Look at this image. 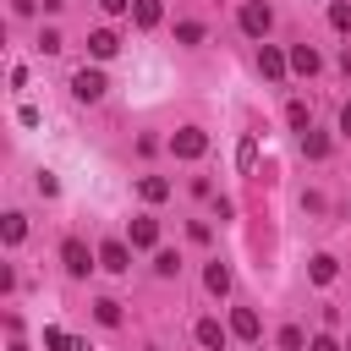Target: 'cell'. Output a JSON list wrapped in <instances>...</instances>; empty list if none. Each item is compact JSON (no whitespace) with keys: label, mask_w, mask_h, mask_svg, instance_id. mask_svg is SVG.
I'll list each match as a JSON object with an SVG mask.
<instances>
[{"label":"cell","mask_w":351,"mask_h":351,"mask_svg":"<svg viewBox=\"0 0 351 351\" xmlns=\"http://www.w3.org/2000/svg\"><path fill=\"white\" fill-rule=\"evenodd\" d=\"M236 22H241V33H247V38H263V33H269V27H274V11H269V5H263V0H247V5H241V16H236Z\"/></svg>","instance_id":"1"},{"label":"cell","mask_w":351,"mask_h":351,"mask_svg":"<svg viewBox=\"0 0 351 351\" xmlns=\"http://www.w3.org/2000/svg\"><path fill=\"white\" fill-rule=\"evenodd\" d=\"M252 165H258V137L247 132V137H241V148H236V170H241V176H252Z\"/></svg>","instance_id":"16"},{"label":"cell","mask_w":351,"mask_h":351,"mask_svg":"<svg viewBox=\"0 0 351 351\" xmlns=\"http://www.w3.org/2000/svg\"><path fill=\"white\" fill-rule=\"evenodd\" d=\"M170 154H176V159H203V154H208V132H197V126H181V132L170 137Z\"/></svg>","instance_id":"3"},{"label":"cell","mask_w":351,"mask_h":351,"mask_svg":"<svg viewBox=\"0 0 351 351\" xmlns=\"http://www.w3.org/2000/svg\"><path fill=\"white\" fill-rule=\"evenodd\" d=\"M307 351H340V340H335V335H313V340H307Z\"/></svg>","instance_id":"28"},{"label":"cell","mask_w":351,"mask_h":351,"mask_svg":"<svg viewBox=\"0 0 351 351\" xmlns=\"http://www.w3.org/2000/svg\"><path fill=\"white\" fill-rule=\"evenodd\" d=\"M302 154H307V159H324V154H329V137H324V132H302Z\"/></svg>","instance_id":"19"},{"label":"cell","mask_w":351,"mask_h":351,"mask_svg":"<svg viewBox=\"0 0 351 351\" xmlns=\"http://www.w3.org/2000/svg\"><path fill=\"white\" fill-rule=\"evenodd\" d=\"M285 121H291L296 132H313V115H307V104H302V99H291V104H285Z\"/></svg>","instance_id":"18"},{"label":"cell","mask_w":351,"mask_h":351,"mask_svg":"<svg viewBox=\"0 0 351 351\" xmlns=\"http://www.w3.org/2000/svg\"><path fill=\"white\" fill-rule=\"evenodd\" d=\"M60 44H66V38H60V33H55V27H44V38H38V49H44V55H55V49H60Z\"/></svg>","instance_id":"26"},{"label":"cell","mask_w":351,"mask_h":351,"mask_svg":"<svg viewBox=\"0 0 351 351\" xmlns=\"http://www.w3.org/2000/svg\"><path fill=\"white\" fill-rule=\"evenodd\" d=\"M176 269H181V258H176V252H154V274H159V280H170Z\"/></svg>","instance_id":"25"},{"label":"cell","mask_w":351,"mask_h":351,"mask_svg":"<svg viewBox=\"0 0 351 351\" xmlns=\"http://www.w3.org/2000/svg\"><path fill=\"white\" fill-rule=\"evenodd\" d=\"M60 263H66V274H71V280H82V274L93 269V252L71 236V241H60Z\"/></svg>","instance_id":"4"},{"label":"cell","mask_w":351,"mask_h":351,"mask_svg":"<svg viewBox=\"0 0 351 351\" xmlns=\"http://www.w3.org/2000/svg\"><path fill=\"white\" fill-rule=\"evenodd\" d=\"M225 340H230V335L219 329V318H197V346H203V351H225Z\"/></svg>","instance_id":"8"},{"label":"cell","mask_w":351,"mask_h":351,"mask_svg":"<svg viewBox=\"0 0 351 351\" xmlns=\"http://www.w3.org/2000/svg\"><path fill=\"white\" fill-rule=\"evenodd\" d=\"M318 66H324V60H318V49H313V44H296V49H291V71H302V77H313Z\"/></svg>","instance_id":"11"},{"label":"cell","mask_w":351,"mask_h":351,"mask_svg":"<svg viewBox=\"0 0 351 351\" xmlns=\"http://www.w3.org/2000/svg\"><path fill=\"white\" fill-rule=\"evenodd\" d=\"M258 329H263V324H258V313H252V307H236V313H230V335L258 340Z\"/></svg>","instance_id":"10"},{"label":"cell","mask_w":351,"mask_h":351,"mask_svg":"<svg viewBox=\"0 0 351 351\" xmlns=\"http://www.w3.org/2000/svg\"><path fill=\"white\" fill-rule=\"evenodd\" d=\"M55 192H60V181H55L49 170H38V197H55Z\"/></svg>","instance_id":"27"},{"label":"cell","mask_w":351,"mask_h":351,"mask_svg":"<svg viewBox=\"0 0 351 351\" xmlns=\"http://www.w3.org/2000/svg\"><path fill=\"white\" fill-rule=\"evenodd\" d=\"M285 66H291V55H280L274 44H263V49H258V71H263L269 82H280V77H285Z\"/></svg>","instance_id":"6"},{"label":"cell","mask_w":351,"mask_h":351,"mask_svg":"<svg viewBox=\"0 0 351 351\" xmlns=\"http://www.w3.org/2000/svg\"><path fill=\"white\" fill-rule=\"evenodd\" d=\"M159 16H165L159 0H132V22H137V27H159Z\"/></svg>","instance_id":"13"},{"label":"cell","mask_w":351,"mask_h":351,"mask_svg":"<svg viewBox=\"0 0 351 351\" xmlns=\"http://www.w3.org/2000/svg\"><path fill=\"white\" fill-rule=\"evenodd\" d=\"M307 274H313V285H329V280L340 274V263H335L329 252H318V258H307Z\"/></svg>","instance_id":"12"},{"label":"cell","mask_w":351,"mask_h":351,"mask_svg":"<svg viewBox=\"0 0 351 351\" xmlns=\"http://www.w3.org/2000/svg\"><path fill=\"white\" fill-rule=\"evenodd\" d=\"M104 88H110V82H104V71H99V66H82V71L71 77V93H77L82 104H99V99H104Z\"/></svg>","instance_id":"2"},{"label":"cell","mask_w":351,"mask_h":351,"mask_svg":"<svg viewBox=\"0 0 351 351\" xmlns=\"http://www.w3.org/2000/svg\"><path fill=\"white\" fill-rule=\"evenodd\" d=\"M93 318H99L104 329H115V324H121V302H110V296H104V302H93Z\"/></svg>","instance_id":"20"},{"label":"cell","mask_w":351,"mask_h":351,"mask_svg":"<svg viewBox=\"0 0 351 351\" xmlns=\"http://www.w3.org/2000/svg\"><path fill=\"white\" fill-rule=\"evenodd\" d=\"M203 285H208L214 296H225V291H230V269H225V263H208V269H203Z\"/></svg>","instance_id":"17"},{"label":"cell","mask_w":351,"mask_h":351,"mask_svg":"<svg viewBox=\"0 0 351 351\" xmlns=\"http://www.w3.org/2000/svg\"><path fill=\"white\" fill-rule=\"evenodd\" d=\"M22 236H27V219L22 214H5V247H16Z\"/></svg>","instance_id":"24"},{"label":"cell","mask_w":351,"mask_h":351,"mask_svg":"<svg viewBox=\"0 0 351 351\" xmlns=\"http://www.w3.org/2000/svg\"><path fill=\"white\" fill-rule=\"evenodd\" d=\"M137 192H143V203H165V197H170V181H165V176H143Z\"/></svg>","instance_id":"15"},{"label":"cell","mask_w":351,"mask_h":351,"mask_svg":"<svg viewBox=\"0 0 351 351\" xmlns=\"http://www.w3.org/2000/svg\"><path fill=\"white\" fill-rule=\"evenodd\" d=\"M346 351H351V340H346Z\"/></svg>","instance_id":"31"},{"label":"cell","mask_w":351,"mask_h":351,"mask_svg":"<svg viewBox=\"0 0 351 351\" xmlns=\"http://www.w3.org/2000/svg\"><path fill=\"white\" fill-rule=\"evenodd\" d=\"M329 27H335V33H351V5H346V0L329 5Z\"/></svg>","instance_id":"22"},{"label":"cell","mask_w":351,"mask_h":351,"mask_svg":"<svg viewBox=\"0 0 351 351\" xmlns=\"http://www.w3.org/2000/svg\"><path fill=\"white\" fill-rule=\"evenodd\" d=\"M302 346H307L302 324H285V329H280V351H302Z\"/></svg>","instance_id":"21"},{"label":"cell","mask_w":351,"mask_h":351,"mask_svg":"<svg viewBox=\"0 0 351 351\" xmlns=\"http://www.w3.org/2000/svg\"><path fill=\"white\" fill-rule=\"evenodd\" d=\"M126 5H132V0H99V11H110V16H121Z\"/></svg>","instance_id":"29"},{"label":"cell","mask_w":351,"mask_h":351,"mask_svg":"<svg viewBox=\"0 0 351 351\" xmlns=\"http://www.w3.org/2000/svg\"><path fill=\"white\" fill-rule=\"evenodd\" d=\"M126 241H132V247H154V241H159V225H154L148 214H137L132 230H126Z\"/></svg>","instance_id":"9"},{"label":"cell","mask_w":351,"mask_h":351,"mask_svg":"<svg viewBox=\"0 0 351 351\" xmlns=\"http://www.w3.org/2000/svg\"><path fill=\"white\" fill-rule=\"evenodd\" d=\"M176 44H203V22H176Z\"/></svg>","instance_id":"23"},{"label":"cell","mask_w":351,"mask_h":351,"mask_svg":"<svg viewBox=\"0 0 351 351\" xmlns=\"http://www.w3.org/2000/svg\"><path fill=\"white\" fill-rule=\"evenodd\" d=\"M44 346H49V351H88V340H77V335H66V329H55V324L44 329Z\"/></svg>","instance_id":"14"},{"label":"cell","mask_w":351,"mask_h":351,"mask_svg":"<svg viewBox=\"0 0 351 351\" xmlns=\"http://www.w3.org/2000/svg\"><path fill=\"white\" fill-rule=\"evenodd\" d=\"M115 49H121V38H115L110 27H93V33H88V55H93V60H110Z\"/></svg>","instance_id":"7"},{"label":"cell","mask_w":351,"mask_h":351,"mask_svg":"<svg viewBox=\"0 0 351 351\" xmlns=\"http://www.w3.org/2000/svg\"><path fill=\"white\" fill-rule=\"evenodd\" d=\"M99 269L126 274V269H132V247H126V241H104V247H99Z\"/></svg>","instance_id":"5"},{"label":"cell","mask_w":351,"mask_h":351,"mask_svg":"<svg viewBox=\"0 0 351 351\" xmlns=\"http://www.w3.org/2000/svg\"><path fill=\"white\" fill-rule=\"evenodd\" d=\"M340 132H346V137H351V104H346V110H340Z\"/></svg>","instance_id":"30"}]
</instances>
